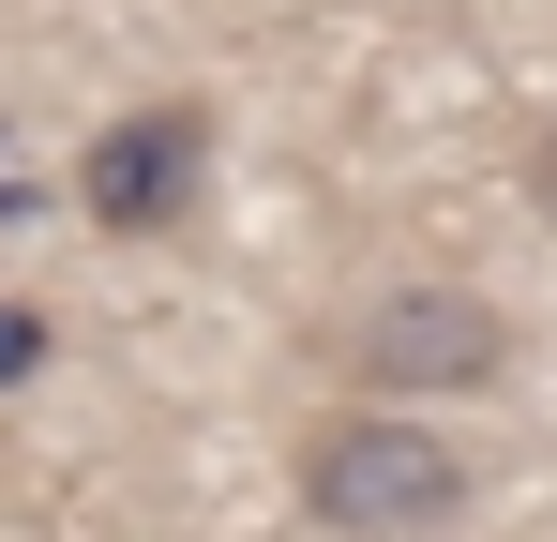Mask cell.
Here are the masks:
<instances>
[{
  "label": "cell",
  "instance_id": "cell-6",
  "mask_svg": "<svg viewBox=\"0 0 557 542\" xmlns=\"http://www.w3.org/2000/svg\"><path fill=\"white\" fill-rule=\"evenodd\" d=\"M30 211H46V196H30V181H0V226H30Z\"/></svg>",
  "mask_w": 557,
  "mask_h": 542
},
{
  "label": "cell",
  "instance_id": "cell-3",
  "mask_svg": "<svg viewBox=\"0 0 557 542\" xmlns=\"http://www.w3.org/2000/svg\"><path fill=\"white\" fill-rule=\"evenodd\" d=\"M196 196H211V106H182V90L121 106L76 151V211L106 242H166V226H196Z\"/></svg>",
  "mask_w": 557,
  "mask_h": 542
},
{
  "label": "cell",
  "instance_id": "cell-2",
  "mask_svg": "<svg viewBox=\"0 0 557 542\" xmlns=\"http://www.w3.org/2000/svg\"><path fill=\"white\" fill-rule=\"evenodd\" d=\"M332 361L362 377V407H422V392H497L512 377V301H482L453 271H407L332 317Z\"/></svg>",
  "mask_w": 557,
  "mask_h": 542
},
{
  "label": "cell",
  "instance_id": "cell-5",
  "mask_svg": "<svg viewBox=\"0 0 557 542\" xmlns=\"http://www.w3.org/2000/svg\"><path fill=\"white\" fill-rule=\"evenodd\" d=\"M528 196H543V226H557V121L528 136Z\"/></svg>",
  "mask_w": 557,
  "mask_h": 542
},
{
  "label": "cell",
  "instance_id": "cell-1",
  "mask_svg": "<svg viewBox=\"0 0 557 542\" xmlns=\"http://www.w3.org/2000/svg\"><path fill=\"white\" fill-rule=\"evenodd\" d=\"M467 497H482V467L437 422H407V407L301 422V513L332 542H437V528H467Z\"/></svg>",
  "mask_w": 557,
  "mask_h": 542
},
{
  "label": "cell",
  "instance_id": "cell-4",
  "mask_svg": "<svg viewBox=\"0 0 557 542\" xmlns=\"http://www.w3.org/2000/svg\"><path fill=\"white\" fill-rule=\"evenodd\" d=\"M46 347H61V317H46V301H0V392H30Z\"/></svg>",
  "mask_w": 557,
  "mask_h": 542
}]
</instances>
